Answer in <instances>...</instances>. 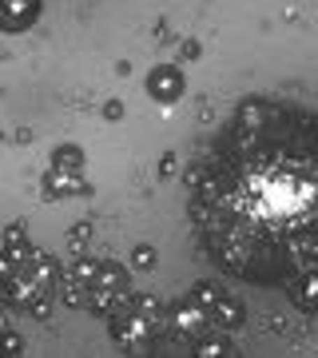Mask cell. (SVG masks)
Here are the masks:
<instances>
[{"instance_id":"1","label":"cell","mask_w":318,"mask_h":358,"mask_svg":"<svg viewBox=\"0 0 318 358\" xmlns=\"http://www.w3.org/2000/svg\"><path fill=\"white\" fill-rule=\"evenodd\" d=\"M64 267L60 259L36 243L4 247L0 243V299L32 319H48L52 303L60 299Z\"/></svg>"},{"instance_id":"2","label":"cell","mask_w":318,"mask_h":358,"mask_svg":"<svg viewBox=\"0 0 318 358\" xmlns=\"http://www.w3.org/2000/svg\"><path fill=\"white\" fill-rule=\"evenodd\" d=\"M164 331H167V307L159 303V294L147 291H131V299L108 319L112 343L131 350V355H147Z\"/></svg>"},{"instance_id":"3","label":"cell","mask_w":318,"mask_h":358,"mask_svg":"<svg viewBox=\"0 0 318 358\" xmlns=\"http://www.w3.org/2000/svg\"><path fill=\"white\" fill-rule=\"evenodd\" d=\"M127 299H131L127 267L115 263V259H100V271H96V282H92V294H88V310L96 319H112Z\"/></svg>"},{"instance_id":"4","label":"cell","mask_w":318,"mask_h":358,"mask_svg":"<svg viewBox=\"0 0 318 358\" xmlns=\"http://www.w3.org/2000/svg\"><path fill=\"white\" fill-rule=\"evenodd\" d=\"M167 331L175 334V338H183V343H199L211 331V315H207V307H199L187 294V299H179V303L167 307Z\"/></svg>"},{"instance_id":"5","label":"cell","mask_w":318,"mask_h":358,"mask_svg":"<svg viewBox=\"0 0 318 358\" xmlns=\"http://www.w3.org/2000/svg\"><path fill=\"white\" fill-rule=\"evenodd\" d=\"M183 92H187V80H183V72H179L175 64H155L152 72H147V96H152L155 103L171 108V103L183 100Z\"/></svg>"},{"instance_id":"6","label":"cell","mask_w":318,"mask_h":358,"mask_svg":"<svg viewBox=\"0 0 318 358\" xmlns=\"http://www.w3.org/2000/svg\"><path fill=\"white\" fill-rule=\"evenodd\" d=\"M44 0H0V32L4 36H20L40 20Z\"/></svg>"},{"instance_id":"7","label":"cell","mask_w":318,"mask_h":358,"mask_svg":"<svg viewBox=\"0 0 318 358\" xmlns=\"http://www.w3.org/2000/svg\"><path fill=\"white\" fill-rule=\"evenodd\" d=\"M44 199H68V195H88V179L80 171H64V167H48L40 179Z\"/></svg>"},{"instance_id":"8","label":"cell","mask_w":318,"mask_h":358,"mask_svg":"<svg viewBox=\"0 0 318 358\" xmlns=\"http://www.w3.org/2000/svg\"><path fill=\"white\" fill-rule=\"evenodd\" d=\"M287 259H291L298 271L318 267V227H298L287 239Z\"/></svg>"},{"instance_id":"9","label":"cell","mask_w":318,"mask_h":358,"mask_svg":"<svg viewBox=\"0 0 318 358\" xmlns=\"http://www.w3.org/2000/svg\"><path fill=\"white\" fill-rule=\"evenodd\" d=\"M291 303L306 315H318V267H306L291 282Z\"/></svg>"},{"instance_id":"10","label":"cell","mask_w":318,"mask_h":358,"mask_svg":"<svg viewBox=\"0 0 318 358\" xmlns=\"http://www.w3.org/2000/svg\"><path fill=\"white\" fill-rule=\"evenodd\" d=\"M243 322H247V307H243V299H235V294H223L215 307H211V327L215 331H239Z\"/></svg>"},{"instance_id":"11","label":"cell","mask_w":318,"mask_h":358,"mask_svg":"<svg viewBox=\"0 0 318 358\" xmlns=\"http://www.w3.org/2000/svg\"><path fill=\"white\" fill-rule=\"evenodd\" d=\"M64 243H68V251H72V255H84V251H92V243H96V223H88V219H76V223L68 227V235H64Z\"/></svg>"},{"instance_id":"12","label":"cell","mask_w":318,"mask_h":358,"mask_svg":"<svg viewBox=\"0 0 318 358\" xmlns=\"http://www.w3.org/2000/svg\"><path fill=\"white\" fill-rule=\"evenodd\" d=\"M195 358H227V355H235V346H231V338H227V331H219V334H211L207 331L199 343H195V350H191Z\"/></svg>"},{"instance_id":"13","label":"cell","mask_w":318,"mask_h":358,"mask_svg":"<svg viewBox=\"0 0 318 358\" xmlns=\"http://www.w3.org/2000/svg\"><path fill=\"white\" fill-rule=\"evenodd\" d=\"M52 167L80 171V167H84V148H80V143H60V148L52 152Z\"/></svg>"},{"instance_id":"14","label":"cell","mask_w":318,"mask_h":358,"mask_svg":"<svg viewBox=\"0 0 318 358\" xmlns=\"http://www.w3.org/2000/svg\"><path fill=\"white\" fill-rule=\"evenodd\" d=\"M223 294H227V291H223L219 282H211V279H207V282H195V287H191V299H195L199 307H207V315H211V307H215Z\"/></svg>"},{"instance_id":"15","label":"cell","mask_w":318,"mask_h":358,"mask_svg":"<svg viewBox=\"0 0 318 358\" xmlns=\"http://www.w3.org/2000/svg\"><path fill=\"white\" fill-rule=\"evenodd\" d=\"M0 243H4V247H20V243H32V239H28L24 223H20V219H16V223H8V231H4V235H0Z\"/></svg>"},{"instance_id":"16","label":"cell","mask_w":318,"mask_h":358,"mask_svg":"<svg viewBox=\"0 0 318 358\" xmlns=\"http://www.w3.org/2000/svg\"><path fill=\"white\" fill-rule=\"evenodd\" d=\"M0 355H24V338H20V334L16 331H0Z\"/></svg>"},{"instance_id":"17","label":"cell","mask_w":318,"mask_h":358,"mask_svg":"<svg viewBox=\"0 0 318 358\" xmlns=\"http://www.w3.org/2000/svg\"><path fill=\"white\" fill-rule=\"evenodd\" d=\"M131 267H136V271H152L155 267V251L147 243H140L136 251H131Z\"/></svg>"},{"instance_id":"18","label":"cell","mask_w":318,"mask_h":358,"mask_svg":"<svg viewBox=\"0 0 318 358\" xmlns=\"http://www.w3.org/2000/svg\"><path fill=\"white\" fill-rule=\"evenodd\" d=\"M179 52H183V60H199V52L203 48H199V40H183V48Z\"/></svg>"},{"instance_id":"19","label":"cell","mask_w":318,"mask_h":358,"mask_svg":"<svg viewBox=\"0 0 318 358\" xmlns=\"http://www.w3.org/2000/svg\"><path fill=\"white\" fill-rule=\"evenodd\" d=\"M103 115H108V120H120V115H124V108H120V100H112V103H108V108H103Z\"/></svg>"},{"instance_id":"20","label":"cell","mask_w":318,"mask_h":358,"mask_svg":"<svg viewBox=\"0 0 318 358\" xmlns=\"http://www.w3.org/2000/svg\"><path fill=\"white\" fill-rule=\"evenodd\" d=\"M171 167H175V155L167 152V155H164V167H159V176H171Z\"/></svg>"}]
</instances>
